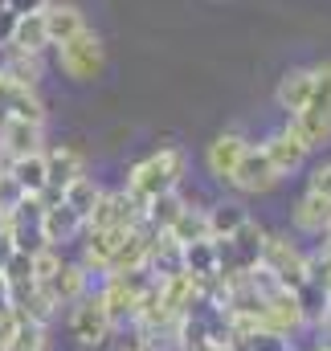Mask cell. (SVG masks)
<instances>
[{
    "instance_id": "6da1fadb",
    "label": "cell",
    "mask_w": 331,
    "mask_h": 351,
    "mask_svg": "<svg viewBox=\"0 0 331 351\" xmlns=\"http://www.w3.org/2000/svg\"><path fill=\"white\" fill-rule=\"evenodd\" d=\"M184 172H188V152L184 147H160V152H152V156H144L139 164L127 168V184L123 188L139 204H148V200H156L164 192H176Z\"/></svg>"
},
{
    "instance_id": "7a4b0ae2",
    "label": "cell",
    "mask_w": 331,
    "mask_h": 351,
    "mask_svg": "<svg viewBox=\"0 0 331 351\" xmlns=\"http://www.w3.org/2000/svg\"><path fill=\"white\" fill-rule=\"evenodd\" d=\"M315 70V86H311V98L299 114H290V127L303 135V143L315 152L331 143V62H319L311 66Z\"/></svg>"
},
{
    "instance_id": "3957f363",
    "label": "cell",
    "mask_w": 331,
    "mask_h": 351,
    "mask_svg": "<svg viewBox=\"0 0 331 351\" xmlns=\"http://www.w3.org/2000/svg\"><path fill=\"white\" fill-rule=\"evenodd\" d=\"M258 265L270 274V278H278L286 290H303L307 282H311V269H307V254L286 237V233H266V241H262V258Z\"/></svg>"
},
{
    "instance_id": "277c9868",
    "label": "cell",
    "mask_w": 331,
    "mask_h": 351,
    "mask_svg": "<svg viewBox=\"0 0 331 351\" xmlns=\"http://www.w3.org/2000/svg\"><path fill=\"white\" fill-rule=\"evenodd\" d=\"M58 70L70 82H94L106 70V45L94 29H82L78 37H70L66 45H58Z\"/></svg>"
},
{
    "instance_id": "5b68a950",
    "label": "cell",
    "mask_w": 331,
    "mask_h": 351,
    "mask_svg": "<svg viewBox=\"0 0 331 351\" xmlns=\"http://www.w3.org/2000/svg\"><path fill=\"white\" fill-rule=\"evenodd\" d=\"M66 331H70L74 348H82V351H94V348H102V343L111 339L115 323H111V315H106V306H102V294L86 290L82 298H78V302L70 306Z\"/></svg>"
},
{
    "instance_id": "8992f818",
    "label": "cell",
    "mask_w": 331,
    "mask_h": 351,
    "mask_svg": "<svg viewBox=\"0 0 331 351\" xmlns=\"http://www.w3.org/2000/svg\"><path fill=\"white\" fill-rule=\"evenodd\" d=\"M144 225V204L127 192V188H115V192H106L102 188V196H98V204H94V213L86 217V229H139Z\"/></svg>"
},
{
    "instance_id": "52a82bcc",
    "label": "cell",
    "mask_w": 331,
    "mask_h": 351,
    "mask_svg": "<svg viewBox=\"0 0 331 351\" xmlns=\"http://www.w3.org/2000/svg\"><path fill=\"white\" fill-rule=\"evenodd\" d=\"M86 233V221L58 196V192H45L41 196V237H45V245H54V250H62V245H70V241H78Z\"/></svg>"
},
{
    "instance_id": "ba28073f",
    "label": "cell",
    "mask_w": 331,
    "mask_h": 351,
    "mask_svg": "<svg viewBox=\"0 0 331 351\" xmlns=\"http://www.w3.org/2000/svg\"><path fill=\"white\" fill-rule=\"evenodd\" d=\"M278 180H282V176L274 172V164L266 160L262 143H258V147L249 143V147H246V156L238 160V168H233V176H229V184H233L238 192H246V196H262V192L278 188Z\"/></svg>"
},
{
    "instance_id": "9c48e42d",
    "label": "cell",
    "mask_w": 331,
    "mask_h": 351,
    "mask_svg": "<svg viewBox=\"0 0 331 351\" xmlns=\"http://www.w3.org/2000/svg\"><path fill=\"white\" fill-rule=\"evenodd\" d=\"M262 152H266V160L274 164V172L278 176H295L303 164H307V156H311V147L303 143V135L286 123L282 131H274L266 143H262Z\"/></svg>"
},
{
    "instance_id": "30bf717a",
    "label": "cell",
    "mask_w": 331,
    "mask_h": 351,
    "mask_svg": "<svg viewBox=\"0 0 331 351\" xmlns=\"http://www.w3.org/2000/svg\"><path fill=\"white\" fill-rule=\"evenodd\" d=\"M33 152H45V127L4 114L0 119V156L4 160H21V156H33Z\"/></svg>"
},
{
    "instance_id": "8fae6325",
    "label": "cell",
    "mask_w": 331,
    "mask_h": 351,
    "mask_svg": "<svg viewBox=\"0 0 331 351\" xmlns=\"http://www.w3.org/2000/svg\"><path fill=\"white\" fill-rule=\"evenodd\" d=\"M41 290L49 294V302H54L58 311H62V306H74L86 290H90V269H86L82 262H62L49 282H41Z\"/></svg>"
},
{
    "instance_id": "7c38bea8",
    "label": "cell",
    "mask_w": 331,
    "mask_h": 351,
    "mask_svg": "<svg viewBox=\"0 0 331 351\" xmlns=\"http://www.w3.org/2000/svg\"><path fill=\"white\" fill-rule=\"evenodd\" d=\"M41 21H45V37H49V45L58 49V45H66L70 37H78L82 29H90L82 16V8L78 4H70V0H49L45 8H41Z\"/></svg>"
},
{
    "instance_id": "4fadbf2b",
    "label": "cell",
    "mask_w": 331,
    "mask_h": 351,
    "mask_svg": "<svg viewBox=\"0 0 331 351\" xmlns=\"http://www.w3.org/2000/svg\"><path fill=\"white\" fill-rule=\"evenodd\" d=\"M246 147H249V139L242 131H221V135L205 147V168H209V176H213V180H229L233 168H238V160L246 156Z\"/></svg>"
},
{
    "instance_id": "5bb4252c",
    "label": "cell",
    "mask_w": 331,
    "mask_h": 351,
    "mask_svg": "<svg viewBox=\"0 0 331 351\" xmlns=\"http://www.w3.org/2000/svg\"><path fill=\"white\" fill-rule=\"evenodd\" d=\"M45 176H49V192L62 196L66 184H74L78 176H86V156L70 143H58V147H45Z\"/></svg>"
},
{
    "instance_id": "9a60e30c",
    "label": "cell",
    "mask_w": 331,
    "mask_h": 351,
    "mask_svg": "<svg viewBox=\"0 0 331 351\" xmlns=\"http://www.w3.org/2000/svg\"><path fill=\"white\" fill-rule=\"evenodd\" d=\"M0 74L8 82H16V86H41L45 62H41V53H25L16 45H4L0 49Z\"/></svg>"
},
{
    "instance_id": "2e32d148",
    "label": "cell",
    "mask_w": 331,
    "mask_h": 351,
    "mask_svg": "<svg viewBox=\"0 0 331 351\" xmlns=\"http://www.w3.org/2000/svg\"><path fill=\"white\" fill-rule=\"evenodd\" d=\"M311 86H315V70H311V66H295V70H286V74L278 78V90H274L278 110L299 114V110L307 106V98H311Z\"/></svg>"
},
{
    "instance_id": "e0dca14e",
    "label": "cell",
    "mask_w": 331,
    "mask_h": 351,
    "mask_svg": "<svg viewBox=\"0 0 331 351\" xmlns=\"http://www.w3.org/2000/svg\"><path fill=\"white\" fill-rule=\"evenodd\" d=\"M290 225L299 233H307V237H323L331 225V200L315 196V192H303L295 200V208H290Z\"/></svg>"
},
{
    "instance_id": "ac0fdd59",
    "label": "cell",
    "mask_w": 331,
    "mask_h": 351,
    "mask_svg": "<svg viewBox=\"0 0 331 351\" xmlns=\"http://www.w3.org/2000/svg\"><path fill=\"white\" fill-rule=\"evenodd\" d=\"M127 229H86V250H82V265L94 269V274H106L111 269V258L119 254Z\"/></svg>"
},
{
    "instance_id": "d6986e66",
    "label": "cell",
    "mask_w": 331,
    "mask_h": 351,
    "mask_svg": "<svg viewBox=\"0 0 331 351\" xmlns=\"http://www.w3.org/2000/svg\"><path fill=\"white\" fill-rule=\"evenodd\" d=\"M4 172L12 176V184L25 192V196H45L49 192V176H45V152H33V156H21V160H8Z\"/></svg>"
},
{
    "instance_id": "ffe728a7",
    "label": "cell",
    "mask_w": 331,
    "mask_h": 351,
    "mask_svg": "<svg viewBox=\"0 0 331 351\" xmlns=\"http://www.w3.org/2000/svg\"><path fill=\"white\" fill-rule=\"evenodd\" d=\"M144 269H148L156 282L184 274V245H176L168 233H160V237L152 241V250H148V265H144Z\"/></svg>"
},
{
    "instance_id": "44dd1931",
    "label": "cell",
    "mask_w": 331,
    "mask_h": 351,
    "mask_svg": "<svg viewBox=\"0 0 331 351\" xmlns=\"http://www.w3.org/2000/svg\"><path fill=\"white\" fill-rule=\"evenodd\" d=\"M25 119V123H37V127H45V102H41V94L37 86H8V98H4V110H0V119Z\"/></svg>"
},
{
    "instance_id": "7402d4cb",
    "label": "cell",
    "mask_w": 331,
    "mask_h": 351,
    "mask_svg": "<svg viewBox=\"0 0 331 351\" xmlns=\"http://www.w3.org/2000/svg\"><path fill=\"white\" fill-rule=\"evenodd\" d=\"M205 217H209V237H233L249 221V208L242 200H217L205 208Z\"/></svg>"
},
{
    "instance_id": "603a6c76",
    "label": "cell",
    "mask_w": 331,
    "mask_h": 351,
    "mask_svg": "<svg viewBox=\"0 0 331 351\" xmlns=\"http://www.w3.org/2000/svg\"><path fill=\"white\" fill-rule=\"evenodd\" d=\"M184 204H188V200L180 196V188H176V192H164V196H156V200H148V204H144V225H148L152 233H168Z\"/></svg>"
},
{
    "instance_id": "cb8c5ba5",
    "label": "cell",
    "mask_w": 331,
    "mask_h": 351,
    "mask_svg": "<svg viewBox=\"0 0 331 351\" xmlns=\"http://www.w3.org/2000/svg\"><path fill=\"white\" fill-rule=\"evenodd\" d=\"M8 45H16V49H25V53H45L49 49V37H45V21H41V12H25V16H16V25H12V41Z\"/></svg>"
},
{
    "instance_id": "d4e9b609",
    "label": "cell",
    "mask_w": 331,
    "mask_h": 351,
    "mask_svg": "<svg viewBox=\"0 0 331 351\" xmlns=\"http://www.w3.org/2000/svg\"><path fill=\"white\" fill-rule=\"evenodd\" d=\"M168 237H172L176 245H192V241H205V237H209V217H205V208H196V204H184V208H180V217L172 221Z\"/></svg>"
},
{
    "instance_id": "484cf974",
    "label": "cell",
    "mask_w": 331,
    "mask_h": 351,
    "mask_svg": "<svg viewBox=\"0 0 331 351\" xmlns=\"http://www.w3.org/2000/svg\"><path fill=\"white\" fill-rule=\"evenodd\" d=\"M98 196H102V184H98L94 176H78L74 184H66V188H62V200H66V204H70V208H74L82 221L90 217V213H94Z\"/></svg>"
},
{
    "instance_id": "4316f807",
    "label": "cell",
    "mask_w": 331,
    "mask_h": 351,
    "mask_svg": "<svg viewBox=\"0 0 331 351\" xmlns=\"http://www.w3.org/2000/svg\"><path fill=\"white\" fill-rule=\"evenodd\" d=\"M184 274H192V278H209V274H217V250H213V237L184 245Z\"/></svg>"
},
{
    "instance_id": "83f0119b",
    "label": "cell",
    "mask_w": 331,
    "mask_h": 351,
    "mask_svg": "<svg viewBox=\"0 0 331 351\" xmlns=\"http://www.w3.org/2000/svg\"><path fill=\"white\" fill-rule=\"evenodd\" d=\"M4 351H49V327L21 319V323H16V335H12V343H8Z\"/></svg>"
},
{
    "instance_id": "f1b7e54d",
    "label": "cell",
    "mask_w": 331,
    "mask_h": 351,
    "mask_svg": "<svg viewBox=\"0 0 331 351\" xmlns=\"http://www.w3.org/2000/svg\"><path fill=\"white\" fill-rule=\"evenodd\" d=\"M66 262L62 258V250H54V245H41L37 254H29V265H33V282L41 286V282H49L54 274H58V265Z\"/></svg>"
},
{
    "instance_id": "f546056e",
    "label": "cell",
    "mask_w": 331,
    "mask_h": 351,
    "mask_svg": "<svg viewBox=\"0 0 331 351\" xmlns=\"http://www.w3.org/2000/svg\"><path fill=\"white\" fill-rule=\"evenodd\" d=\"M21 200H25V192L12 184V176H8V172H0V217H8Z\"/></svg>"
},
{
    "instance_id": "4dcf8cb0",
    "label": "cell",
    "mask_w": 331,
    "mask_h": 351,
    "mask_svg": "<svg viewBox=\"0 0 331 351\" xmlns=\"http://www.w3.org/2000/svg\"><path fill=\"white\" fill-rule=\"evenodd\" d=\"M307 192L331 200V164H315V168H311V176H307Z\"/></svg>"
},
{
    "instance_id": "1f68e13d",
    "label": "cell",
    "mask_w": 331,
    "mask_h": 351,
    "mask_svg": "<svg viewBox=\"0 0 331 351\" xmlns=\"http://www.w3.org/2000/svg\"><path fill=\"white\" fill-rule=\"evenodd\" d=\"M16 323H21V315H16V311H0V351L12 343V335H16Z\"/></svg>"
},
{
    "instance_id": "d6a6232c",
    "label": "cell",
    "mask_w": 331,
    "mask_h": 351,
    "mask_svg": "<svg viewBox=\"0 0 331 351\" xmlns=\"http://www.w3.org/2000/svg\"><path fill=\"white\" fill-rule=\"evenodd\" d=\"M49 0H8V12H16V16H25V12H41Z\"/></svg>"
},
{
    "instance_id": "836d02e7",
    "label": "cell",
    "mask_w": 331,
    "mask_h": 351,
    "mask_svg": "<svg viewBox=\"0 0 331 351\" xmlns=\"http://www.w3.org/2000/svg\"><path fill=\"white\" fill-rule=\"evenodd\" d=\"M12 25H16V12H8V8H4V12H0V49L12 41Z\"/></svg>"
},
{
    "instance_id": "e575fe53",
    "label": "cell",
    "mask_w": 331,
    "mask_h": 351,
    "mask_svg": "<svg viewBox=\"0 0 331 351\" xmlns=\"http://www.w3.org/2000/svg\"><path fill=\"white\" fill-rule=\"evenodd\" d=\"M0 311H12V282L0 274Z\"/></svg>"
},
{
    "instance_id": "d590c367",
    "label": "cell",
    "mask_w": 331,
    "mask_h": 351,
    "mask_svg": "<svg viewBox=\"0 0 331 351\" xmlns=\"http://www.w3.org/2000/svg\"><path fill=\"white\" fill-rule=\"evenodd\" d=\"M4 8H8V0H0V12H4Z\"/></svg>"
},
{
    "instance_id": "8d00e7d4",
    "label": "cell",
    "mask_w": 331,
    "mask_h": 351,
    "mask_svg": "<svg viewBox=\"0 0 331 351\" xmlns=\"http://www.w3.org/2000/svg\"><path fill=\"white\" fill-rule=\"evenodd\" d=\"M0 172H4V164H0Z\"/></svg>"
}]
</instances>
